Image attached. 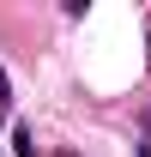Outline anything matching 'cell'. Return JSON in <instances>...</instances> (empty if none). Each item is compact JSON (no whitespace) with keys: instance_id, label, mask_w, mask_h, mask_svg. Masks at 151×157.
Listing matches in <instances>:
<instances>
[{"instance_id":"obj_1","label":"cell","mask_w":151,"mask_h":157,"mask_svg":"<svg viewBox=\"0 0 151 157\" xmlns=\"http://www.w3.org/2000/svg\"><path fill=\"white\" fill-rule=\"evenodd\" d=\"M12 151H18V157H37V139H30V127H18V133H12Z\"/></svg>"},{"instance_id":"obj_2","label":"cell","mask_w":151,"mask_h":157,"mask_svg":"<svg viewBox=\"0 0 151 157\" xmlns=\"http://www.w3.org/2000/svg\"><path fill=\"white\" fill-rule=\"evenodd\" d=\"M139 157H151V115L139 121Z\"/></svg>"},{"instance_id":"obj_3","label":"cell","mask_w":151,"mask_h":157,"mask_svg":"<svg viewBox=\"0 0 151 157\" xmlns=\"http://www.w3.org/2000/svg\"><path fill=\"white\" fill-rule=\"evenodd\" d=\"M0 109H12V78H6V67H0Z\"/></svg>"},{"instance_id":"obj_4","label":"cell","mask_w":151,"mask_h":157,"mask_svg":"<svg viewBox=\"0 0 151 157\" xmlns=\"http://www.w3.org/2000/svg\"><path fill=\"white\" fill-rule=\"evenodd\" d=\"M60 157H73V151H60Z\"/></svg>"}]
</instances>
